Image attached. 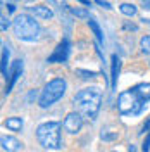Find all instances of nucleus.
<instances>
[{
  "mask_svg": "<svg viewBox=\"0 0 150 152\" xmlns=\"http://www.w3.org/2000/svg\"><path fill=\"white\" fill-rule=\"evenodd\" d=\"M73 104H74L76 111L83 114V118L95 121L98 118L100 109H102V90L98 86L83 88L76 94Z\"/></svg>",
  "mask_w": 150,
  "mask_h": 152,
  "instance_id": "1",
  "label": "nucleus"
},
{
  "mask_svg": "<svg viewBox=\"0 0 150 152\" xmlns=\"http://www.w3.org/2000/svg\"><path fill=\"white\" fill-rule=\"evenodd\" d=\"M12 2H19V0H12Z\"/></svg>",
  "mask_w": 150,
  "mask_h": 152,
  "instance_id": "31",
  "label": "nucleus"
},
{
  "mask_svg": "<svg viewBox=\"0 0 150 152\" xmlns=\"http://www.w3.org/2000/svg\"><path fill=\"white\" fill-rule=\"evenodd\" d=\"M119 73H121V57L117 56V54H114L111 57V90L117 88Z\"/></svg>",
  "mask_w": 150,
  "mask_h": 152,
  "instance_id": "9",
  "label": "nucleus"
},
{
  "mask_svg": "<svg viewBox=\"0 0 150 152\" xmlns=\"http://www.w3.org/2000/svg\"><path fill=\"white\" fill-rule=\"evenodd\" d=\"M88 26H90V29H92V33L95 35L97 42H98V43H103V31H102V28H100V24H98L93 18H90V21H88Z\"/></svg>",
  "mask_w": 150,
  "mask_h": 152,
  "instance_id": "14",
  "label": "nucleus"
},
{
  "mask_svg": "<svg viewBox=\"0 0 150 152\" xmlns=\"http://www.w3.org/2000/svg\"><path fill=\"white\" fill-rule=\"evenodd\" d=\"M0 21H2V23H0V24H2V31H7V29L10 28V24H12V23H10L5 16H2V18H0Z\"/></svg>",
  "mask_w": 150,
  "mask_h": 152,
  "instance_id": "25",
  "label": "nucleus"
},
{
  "mask_svg": "<svg viewBox=\"0 0 150 152\" xmlns=\"http://www.w3.org/2000/svg\"><path fill=\"white\" fill-rule=\"evenodd\" d=\"M28 12H31L35 18L43 19V21H48V19L54 18V10L50 9L48 5H31V7H26Z\"/></svg>",
  "mask_w": 150,
  "mask_h": 152,
  "instance_id": "11",
  "label": "nucleus"
},
{
  "mask_svg": "<svg viewBox=\"0 0 150 152\" xmlns=\"http://www.w3.org/2000/svg\"><path fill=\"white\" fill-rule=\"evenodd\" d=\"M23 71H24V62L17 59V61H14L12 62V66L9 67V75L5 78V88H4V94L7 95L10 94V90L14 88V85L17 83V80L23 76Z\"/></svg>",
  "mask_w": 150,
  "mask_h": 152,
  "instance_id": "7",
  "label": "nucleus"
},
{
  "mask_svg": "<svg viewBox=\"0 0 150 152\" xmlns=\"http://www.w3.org/2000/svg\"><path fill=\"white\" fill-rule=\"evenodd\" d=\"M4 126H5L9 132L19 133V132H23V128H24V119L19 118V116H12V118H7V119H5Z\"/></svg>",
  "mask_w": 150,
  "mask_h": 152,
  "instance_id": "12",
  "label": "nucleus"
},
{
  "mask_svg": "<svg viewBox=\"0 0 150 152\" xmlns=\"http://www.w3.org/2000/svg\"><path fill=\"white\" fill-rule=\"evenodd\" d=\"M71 40L69 38H62L59 43H57V47L54 48V52L47 57V62L48 64H62V62H66L69 56H71Z\"/></svg>",
  "mask_w": 150,
  "mask_h": 152,
  "instance_id": "6",
  "label": "nucleus"
},
{
  "mask_svg": "<svg viewBox=\"0 0 150 152\" xmlns=\"http://www.w3.org/2000/svg\"><path fill=\"white\" fill-rule=\"evenodd\" d=\"M62 128H64L69 135L79 133L81 128H83V114L79 113V111L69 113L66 118H64V121H62Z\"/></svg>",
  "mask_w": 150,
  "mask_h": 152,
  "instance_id": "8",
  "label": "nucleus"
},
{
  "mask_svg": "<svg viewBox=\"0 0 150 152\" xmlns=\"http://www.w3.org/2000/svg\"><path fill=\"white\" fill-rule=\"evenodd\" d=\"M133 88H135L147 102H150V83H138V85H135Z\"/></svg>",
  "mask_w": 150,
  "mask_h": 152,
  "instance_id": "16",
  "label": "nucleus"
},
{
  "mask_svg": "<svg viewBox=\"0 0 150 152\" xmlns=\"http://www.w3.org/2000/svg\"><path fill=\"white\" fill-rule=\"evenodd\" d=\"M147 100L135 88L124 90L117 97V111L121 116H138L145 111Z\"/></svg>",
  "mask_w": 150,
  "mask_h": 152,
  "instance_id": "4",
  "label": "nucleus"
},
{
  "mask_svg": "<svg viewBox=\"0 0 150 152\" xmlns=\"http://www.w3.org/2000/svg\"><path fill=\"white\" fill-rule=\"evenodd\" d=\"M95 4L100 5V7H103V9H107V10H112V5H111L107 0H95Z\"/></svg>",
  "mask_w": 150,
  "mask_h": 152,
  "instance_id": "26",
  "label": "nucleus"
},
{
  "mask_svg": "<svg viewBox=\"0 0 150 152\" xmlns=\"http://www.w3.org/2000/svg\"><path fill=\"white\" fill-rule=\"evenodd\" d=\"M5 7H7V12H9V14H14V12H16V4H14V2H9Z\"/></svg>",
  "mask_w": 150,
  "mask_h": 152,
  "instance_id": "27",
  "label": "nucleus"
},
{
  "mask_svg": "<svg viewBox=\"0 0 150 152\" xmlns=\"http://www.w3.org/2000/svg\"><path fill=\"white\" fill-rule=\"evenodd\" d=\"M119 12H121L122 16H126V18H133V16H136L138 7H136L135 4H128V2H124V4L119 5Z\"/></svg>",
  "mask_w": 150,
  "mask_h": 152,
  "instance_id": "15",
  "label": "nucleus"
},
{
  "mask_svg": "<svg viewBox=\"0 0 150 152\" xmlns=\"http://www.w3.org/2000/svg\"><path fill=\"white\" fill-rule=\"evenodd\" d=\"M69 12H71V16H74V18L90 19V12H88L86 9H79V7H69Z\"/></svg>",
  "mask_w": 150,
  "mask_h": 152,
  "instance_id": "19",
  "label": "nucleus"
},
{
  "mask_svg": "<svg viewBox=\"0 0 150 152\" xmlns=\"http://www.w3.org/2000/svg\"><path fill=\"white\" fill-rule=\"evenodd\" d=\"M40 99V92H38L36 88H33V90H29L28 95H26V102L28 104H33L35 100H38Z\"/></svg>",
  "mask_w": 150,
  "mask_h": 152,
  "instance_id": "22",
  "label": "nucleus"
},
{
  "mask_svg": "<svg viewBox=\"0 0 150 152\" xmlns=\"http://www.w3.org/2000/svg\"><path fill=\"white\" fill-rule=\"evenodd\" d=\"M140 48L143 54H147V56H150V35L149 37H143L140 40Z\"/></svg>",
  "mask_w": 150,
  "mask_h": 152,
  "instance_id": "20",
  "label": "nucleus"
},
{
  "mask_svg": "<svg viewBox=\"0 0 150 152\" xmlns=\"http://www.w3.org/2000/svg\"><path fill=\"white\" fill-rule=\"evenodd\" d=\"M74 73L81 80H95V78H98V73L97 71H88V69H81V67H78Z\"/></svg>",
  "mask_w": 150,
  "mask_h": 152,
  "instance_id": "17",
  "label": "nucleus"
},
{
  "mask_svg": "<svg viewBox=\"0 0 150 152\" xmlns=\"http://www.w3.org/2000/svg\"><path fill=\"white\" fill-rule=\"evenodd\" d=\"M0 142H2V151H7V152L23 151V147H24V143L21 140H17L16 137H10V135H2Z\"/></svg>",
  "mask_w": 150,
  "mask_h": 152,
  "instance_id": "10",
  "label": "nucleus"
},
{
  "mask_svg": "<svg viewBox=\"0 0 150 152\" xmlns=\"http://www.w3.org/2000/svg\"><path fill=\"white\" fill-rule=\"evenodd\" d=\"M47 2L50 4V7H55V9H59L60 12H62L64 9H67V7H69V5H67L64 0H47Z\"/></svg>",
  "mask_w": 150,
  "mask_h": 152,
  "instance_id": "21",
  "label": "nucleus"
},
{
  "mask_svg": "<svg viewBox=\"0 0 150 152\" xmlns=\"http://www.w3.org/2000/svg\"><path fill=\"white\" fill-rule=\"evenodd\" d=\"M9 57H10V52H9V48H7V45H2V59H0V71H2V76H4V80L7 78V75H9V69H7V66H9Z\"/></svg>",
  "mask_w": 150,
  "mask_h": 152,
  "instance_id": "13",
  "label": "nucleus"
},
{
  "mask_svg": "<svg viewBox=\"0 0 150 152\" xmlns=\"http://www.w3.org/2000/svg\"><path fill=\"white\" fill-rule=\"evenodd\" d=\"M149 130H150V119H147V123L141 126V132H140V135H143V133H149Z\"/></svg>",
  "mask_w": 150,
  "mask_h": 152,
  "instance_id": "28",
  "label": "nucleus"
},
{
  "mask_svg": "<svg viewBox=\"0 0 150 152\" xmlns=\"http://www.w3.org/2000/svg\"><path fill=\"white\" fill-rule=\"evenodd\" d=\"M141 151H143V152H149L150 151V132L147 133L145 140H143V143H141Z\"/></svg>",
  "mask_w": 150,
  "mask_h": 152,
  "instance_id": "24",
  "label": "nucleus"
},
{
  "mask_svg": "<svg viewBox=\"0 0 150 152\" xmlns=\"http://www.w3.org/2000/svg\"><path fill=\"white\" fill-rule=\"evenodd\" d=\"M100 138H102L103 142H116V140L119 138V132H114V130H102Z\"/></svg>",
  "mask_w": 150,
  "mask_h": 152,
  "instance_id": "18",
  "label": "nucleus"
},
{
  "mask_svg": "<svg viewBox=\"0 0 150 152\" xmlns=\"http://www.w3.org/2000/svg\"><path fill=\"white\" fill-rule=\"evenodd\" d=\"M60 121H45L38 124L36 128V138L40 145L48 151H59L62 147V137H60Z\"/></svg>",
  "mask_w": 150,
  "mask_h": 152,
  "instance_id": "3",
  "label": "nucleus"
},
{
  "mask_svg": "<svg viewBox=\"0 0 150 152\" xmlns=\"http://www.w3.org/2000/svg\"><path fill=\"white\" fill-rule=\"evenodd\" d=\"M66 90H67V81L64 78H54V80L47 81V85L43 86V90H42V94H40L38 105H40L42 109L52 107L55 102H59V100L64 97Z\"/></svg>",
  "mask_w": 150,
  "mask_h": 152,
  "instance_id": "5",
  "label": "nucleus"
},
{
  "mask_svg": "<svg viewBox=\"0 0 150 152\" xmlns=\"http://www.w3.org/2000/svg\"><path fill=\"white\" fill-rule=\"evenodd\" d=\"M76 2H81L83 5H86V7H92V0H76Z\"/></svg>",
  "mask_w": 150,
  "mask_h": 152,
  "instance_id": "30",
  "label": "nucleus"
},
{
  "mask_svg": "<svg viewBox=\"0 0 150 152\" xmlns=\"http://www.w3.org/2000/svg\"><path fill=\"white\" fill-rule=\"evenodd\" d=\"M31 12H24V14H17L14 21H12V28H14V35L23 40V42H33L40 37L42 33V26L36 21Z\"/></svg>",
  "mask_w": 150,
  "mask_h": 152,
  "instance_id": "2",
  "label": "nucleus"
},
{
  "mask_svg": "<svg viewBox=\"0 0 150 152\" xmlns=\"http://www.w3.org/2000/svg\"><path fill=\"white\" fill-rule=\"evenodd\" d=\"M141 5H143V9L150 10V0H141Z\"/></svg>",
  "mask_w": 150,
  "mask_h": 152,
  "instance_id": "29",
  "label": "nucleus"
},
{
  "mask_svg": "<svg viewBox=\"0 0 150 152\" xmlns=\"http://www.w3.org/2000/svg\"><path fill=\"white\" fill-rule=\"evenodd\" d=\"M122 28L126 29V31H138V24L130 23V21H124V23H122Z\"/></svg>",
  "mask_w": 150,
  "mask_h": 152,
  "instance_id": "23",
  "label": "nucleus"
}]
</instances>
